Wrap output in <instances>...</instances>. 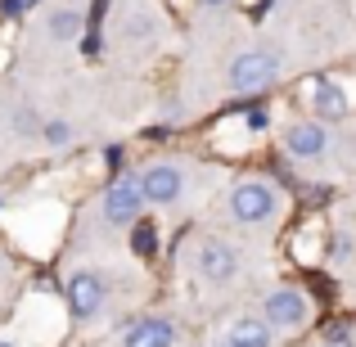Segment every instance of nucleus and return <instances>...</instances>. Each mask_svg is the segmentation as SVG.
Returning a JSON list of instances; mask_svg holds the SVG:
<instances>
[{
    "mask_svg": "<svg viewBox=\"0 0 356 347\" xmlns=\"http://www.w3.org/2000/svg\"><path fill=\"white\" fill-rule=\"evenodd\" d=\"M226 347H270V325L257 316H239L226 334Z\"/></svg>",
    "mask_w": 356,
    "mask_h": 347,
    "instance_id": "11",
    "label": "nucleus"
},
{
    "mask_svg": "<svg viewBox=\"0 0 356 347\" xmlns=\"http://www.w3.org/2000/svg\"><path fill=\"white\" fill-rule=\"evenodd\" d=\"M199 271H203V280H208V284H230V280H235V271H239L235 248H230V243H221V239H208L199 248Z\"/></svg>",
    "mask_w": 356,
    "mask_h": 347,
    "instance_id": "6",
    "label": "nucleus"
},
{
    "mask_svg": "<svg viewBox=\"0 0 356 347\" xmlns=\"http://www.w3.org/2000/svg\"><path fill=\"white\" fill-rule=\"evenodd\" d=\"M104 280L95 275V271H77V275L68 280V307L77 321H90V316H99V307H104Z\"/></svg>",
    "mask_w": 356,
    "mask_h": 347,
    "instance_id": "5",
    "label": "nucleus"
},
{
    "mask_svg": "<svg viewBox=\"0 0 356 347\" xmlns=\"http://www.w3.org/2000/svg\"><path fill=\"white\" fill-rule=\"evenodd\" d=\"M45 140H50V145L54 149H63V145H72V127H68V122H45Z\"/></svg>",
    "mask_w": 356,
    "mask_h": 347,
    "instance_id": "13",
    "label": "nucleus"
},
{
    "mask_svg": "<svg viewBox=\"0 0 356 347\" xmlns=\"http://www.w3.org/2000/svg\"><path fill=\"white\" fill-rule=\"evenodd\" d=\"M275 72H280V59L270 50H248L230 63V86L235 90H261V86L275 81Z\"/></svg>",
    "mask_w": 356,
    "mask_h": 347,
    "instance_id": "2",
    "label": "nucleus"
},
{
    "mask_svg": "<svg viewBox=\"0 0 356 347\" xmlns=\"http://www.w3.org/2000/svg\"><path fill=\"white\" fill-rule=\"evenodd\" d=\"M230 212H235L243 226H257V221H266L275 212V190L266 181H239L230 190Z\"/></svg>",
    "mask_w": 356,
    "mask_h": 347,
    "instance_id": "1",
    "label": "nucleus"
},
{
    "mask_svg": "<svg viewBox=\"0 0 356 347\" xmlns=\"http://www.w3.org/2000/svg\"><path fill=\"white\" fill-rule=\"evenodd\" d=\"M312 104H316V113H321V122H339V118H348V95H343L339 81H316Z\"/></svg>",
    "mask_w": 356,
    "mask_h": 347,
    "instance_id": "10",
    "label": "nucleus"
},
{
    "mask_svg": "<svg viewBox=\"0 0 356 347\" xmlns=\"http://www.w3.org/2000/svg\"><path fill=\"white\" fill-rule=\"evenodd\" d=\"M284 145H289V154H298V158H321L325 145H330V136H325L321 122H298V127H289Z\"/></svg>",
    "mask_w": 356,
    "mask_h": 347,
    "instance_id": "8",
    "label": "nucleus"
},
{
    "mask_svg": "<svg viewBox=\"0 0 356 347\" xmlns=\"http://www.w3.org/2000/svg\"><path fill=\"white\" fill-rule=\"evenodd\" d=\"M140 203H145V194H140V176H118V181L104 190V221H113V226H131V221L140 217Z\"/></svg>",
    "mask_w": 356,
    "mask_h": 347,
    "instance_id": "3",
    "label": "nucleus"
},
{
    "mask_svg": "<svg viewBox=\"0 0 356 347\" xmlns=\"http://www.w3.org/2000/svg\"><path fill=\"white\" fill-rule=\"evenodd\" d=\"M50 32L59 36V41H72V36L81 32V14H72V9H59V14H54V23H50Z\"/></svg>",
    "mask_w": 356,
    "mask_h": 347,
    "instance_id": "12",
    "label": "nucleus"
},
{
    "mask_svg": "<svg viewBox=\"0 0 356 347\" xmlns=\"http://www.w3.org/2000/svg\"><path fill=\"white\" fill-rule=\"evenodd\" d=\"M307 316H312V307H307V298L298 293V289H275V293L266 298V316H261V321H266L270 330H302Z\"/></svg>",
    "mask_w": 356,
    "mask_h": 347,
    "instance_id": "4",
    "label": "nucleus"
},
{
    "mask_svg": "<svg viewBox=\"0 0 356 347\" xmlns=\"http://www.w3.org/2000/svg\"><path fill=\"white\" fill-rule=\"evenodd\" d=\"M203 5H226V0H203Z\"/></svg>",
    "mask_w": 356,
    "mask_h": 347,
    "instance_id": "17",
    "label": "nucleus"
},
{
    "mask_svg": "<svg viewBox=\"0 0 356 347\" xmlns=\"http://www.w3.org/2000/svg\"><path fill=\"white\" fill-rule=\"evenodd\" d=\"M172 343H176L172 321H158V316H149V321L131 325V330H127V343H122V347H172Z\"/></svg>",
    "mask_w": 356,
    "mask_h": 347,
    "instance_id": "9",
    "label": "nucleus"
},
{
    "mask_svg": "<svg viewBox=\"0 0 356 347\" xmlns=\"http://www.w3.org/2000/svg\"><path fill=\"white\" fill-rule=\"evenodd\" d=\"M18 5H36V0H18Z\"/></svg>",
    "mask_w": 356,
    "mask_h": 347,
    "instance_id": "18",
    "label": "nucleus"
},
{
    "mask_svg": "<svg viewBox=\"0 0 356 347\" xmlns=\"http://www.w3.org/2000/svg\"><path fill=\"white\" fill-rule=\"evenodd\" d=\"M325 347H356V343L348 339V334H334V339H330V343H325Z\"/></svg>",
    "mask_w": 356,
    "mask_h": 347,
    "instance_id": "16",
    "label": "nucleus"
},
{
    "mask_svg": "<svg viewBox=\"0 0 356 347\" xmlns=\"http://www.w3.org/2000/svg\"><path fill=\"white\" fill-rule=\"evenodd\" d=\"M248 127L261 131V127H266V113H261V108H252V113H248Z\"/></svg>",
    "mask_w": 356,
    "mask_h": 347,
    "instance_id": "15",
    "label": "nucleus"
},
{
    "mask_svg": "<svg viewBox=\"0 0 356 347\" xmlns=\"http://www.w3.org/2000/svg\"><path fill=\"white\" fill-rule=\"evenodd\" d=\"M131 243H136V252H140V257H154V226H140Z\"/></svg>",
    "mask_w": 356,
    "mask_h": 347,
    "instance_id": "14",
    "label": "nucleus"
},
{
    "mask_svg": "<svg viewBox=\"0 0 356 347\" xmlns=\"http://www.w3.org/2000/svg\"><path fill=\"white\" fill-rule=\"evenodd\" d=\"M181 190H185V181H181V172H176L172 163H154L145 176H140V194H145L149 203H176Z\"/></svg>",
    "mask_w": 356,
    "mask_h": 347,
    "instance_id": "7",
    "label": "nucleus"
}]
</instances>
